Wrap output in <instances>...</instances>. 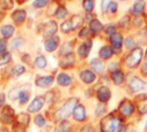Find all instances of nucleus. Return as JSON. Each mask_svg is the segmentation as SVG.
Masks as SVG:
<instances>
[{"mask_svg":"<svg viewBox=\"0 0 147 132\" xmlns=\"http://www.w3.org/2000/svg\"><path fill=\"white\" fill-rule=\"evenodd\" d=\"M101 132H122L124 129V122L122 116L113 112L106 116L100 123Z\"/></svg>","mask_w":147,"mask_h":132,"instance_id":"1","label":"nucleus"},{"mask_svg":"<svg viewBox=\"0 0 147 132\" xmlns=\"http://www.w3.org/2000/svg\"><path fill=\"white\" fill-rule=\"evenodd\" d=\"M78 106V99L77 98H70L65 103L55 112V118L56 119H65L68 116L74 114L75 108Z\"/></svg>","mask_w":147,"mask_h":132,"instance_id":"2","label":"nucleus"},{"mask_svg":"<svg viewBox=\"0 0 147 132\" xmlns=\"http://www.w3.org/2000/svg\"><path fill=\"white\" fill-rule=\"evenodd\" d=\"M142 56H144V49H142L141 47H136V48H133V49L126 55V57H125V61H124V62H125V65H126L127 68H131V69L137 68V67L140 64Z\"/></svg>","mask_w":147,"mask_h":132,"instance_id":"3","label":"nucleus"},{"mask_svg":"<svg viewBox=\"0 0 147 132\" xmlns=\"http://www.w3.org/2000/svg\"><path fill=\"white\" fill-rule=\"evenodd\" d=\"M127 87L131 91V93L144 92V91H147V81L142 80L137 76H132L127 81Z\"/></svg>","mask_w":147,"mask_h":132,"instance_id":"4","label":"nucleus"},{"mask_svg":"<svg viewBox=\"0 0 147 132\" xmlns=\"http://www.w3.org/2000/svg\"><path fill=\"white\" fill-rule=\"evenodd\" d=\"M118 112L121 114L122 117H130L134 112V104L131 100L124 99L121 101L118 106Z\"/></svg>","mask_w":147,"mask_h":132,"instance_id":"5","label":"nucleus"},{"mask_svg":"<svg viewBox=\"0 0 147 132\" xmlns=\"http://www.w3.org/2000/svg\"><path fill=\"white\" fill-rule=\"evenodd\" d=\"M29 122H30L29 115L25 112H21L16 117V123L14 124V130L16 132H25V129L29 125Z\"/></svg>","mask_w":147,"mask_h":132,"instance_id":"6","label":"nucleus"},{"mask_svg":"<svg viewBox=\"0 0 147 132\" xmlns=\"http://www.w3.org/2000/svg\"><path fill=\"white\" fill-rule=\"evenodd\" d=\"M0 119L3 124H9L13 123V121L15 119V112L13 110V108L10 106H5L1 109L0 112Z\"/></svg>","mask_w":147,"mask_h":132,"instance_id":"7","label":"nucleus"},{"mask_svg":"<svg viewBox=\"0 0 147 132\" xmlns=\"http://www.w3.org/2000/svg\"><path fill=\"white\" fill-rule=\"evenodd\" d=\"M96 98H98V100L100 102L106 103V102H108L110 100L111 92H110V90L107 86H100L98 88V91H96Z\"/></svg>","mask_w":147,"mask_h":132,"instance_id":"8","label":"nucleus"},{"mask_svg":"<svg viewBox=\"0 0 147 132\" xmlns=\"http://www.w3.org/2000/svg\"><path fill=\"white\" fill-rule=\"evenodd\" d=\"M44 103H45V98H44L42 95H38V96H36V98L33 99V101L29 104L28 110H29L30 112H37V111H39V110L42 108Z\"/></svg>","mask_w":147,"mask_h":132,"instance_id":"9","label":"nucleus"},{"mask_svg":"<svg viewBox=\"0 0 147 132\" xmlns=\"http://www.w3.org/2000/svg\"><path fill=\"white\" fill-rule=\"evenodd\" d=\"M59 44H60V38L57 36H53V37L45 40L44 46H45V49L47 52H53L59 47Z\"/></svg>","mask_w":147,"mask_h":132,"instance_id":"10","label":"nucleus"},{"mask_svg":"<svg viewBox=\"0 0 147 132\" xmlns=\"http://www.w3.org/2000/svg\"><path fill=\"white\" fill-rule=\"evenodd\" d=\"M57 31V24L55 21H49L45 24L44 26V31H42V34L45 37H53Z\"/></svg>","mask_w":147,"mask_h":132,"instance_id":"11","label":"nucleus"},{"mask_svg":"<svg viewBox=\"0 0 147 132\" xmlns=\"http://www.w3.org/2000/svg\"><path fill=\"white\" fill-rule=\"evenodd\" d=\"M110 42H111V46H113V49L114 52L118 53L121 52V48H122V45H123V37L122 34L119 33H115L113 36H110Z\"/></svg>","mask_w":147,"mask_h":132,"instance_id":"12","label":"nucleus"},{"mask_svg":"<svg viewBox=\"0 0 147 132\" xmlns=\"http://www.w3.org/2000/svg\"><path fill=\"white\" fill-rule=\"evenodd\" d=\"M53 81H54L53 76H39L34 80L36 85L39 87H49L53 84Z\"/></svg>","mask_w":147,"mask_h":132,"instance_id":"13","label":"nucleus"},{"mask_svg":"<svg viewBox=\"0 0 147 132\" xmlns=\"http://www.w3.org/2000/svg\"><path fill=\"white\" fill-rule=\"evenodd\" d=\"M91 48H92V41L91 40H87V41H84L79 47H78V55L83 59L87 57L90 52H91Z\"/></svg>","mask_w":147,"mask_h":132,"instance_id":"14","label":"nucleus"},{"mask_svg":"<svg viewBox=\"0 0 147 132\" xmlns=\"http://www.w3.org/2000/svg\"><path fill=\"white\" fill-rule=\"evenodd\" d=\"M79 78L85 84H92L95 80V73L93 71H91V70H83L79 73Z\"/></svg>","mask_w":147,"mask_h":132,"instance_id":"15","label":"nucleus"},{"mask_svg":"<svg viewBox=\"0 0 147 132\" xmlns=\"http://www.w3.org/2000/svg\"><path fill=\"white\" fill-rule=\"evenodd\" d=\"M75 63V55L74 53H69V54H65L61 60H60V65L62 68H70L72 67Z\"/></svg>","mask_w":147,"mask_h":132,"instance_id":"16","label":"nucleus"},{"mask_svg":"<svg viewBox=\"0 0 147 132\" xmlns=\"http://www.w3.org/2000/svg\"><path fill=\"white\" fill-rule=\"evenodd\" d=\"M91 68H92V70H93L94 72H96V73H102V72L105 71L106 65H105V62L101 61L100 59H93V60L91 61Z\"/></svg>","mask_w":147,"mask_h":132,"instance_id":"17","label":"nucleus"},{"mask_svg":"<svg viewBox=\"0 0 147 132\" xmlns=\"http://www.w3.org/2000/svg\"><path fill=\"white\" fill-rule=\"evenodd\" d=\"M113 55H114V49L110 46H107V45L102 46L100 48V51H99V56L102 60H109Z\"/></svg>","mask_w":147,"mask_h":132,"instance_id":"18","label":"nucleus"},{"mask_svg":"<svg viewBox=\"0 0 147 132\" xmlns=\"http://www.w3.org/2000/svg\"><path fill=\"white\" fill-rule=\"evenodd\" d=\"M110 78H111V80H113V83H114L115 85H122V84L124 83L125 76H124V73L118 69V70H116V71H114V72H110Z\"/></svg>","mask_w":147,"mask_h":132,"instance_id":"19","label":"nucleus"},{"mask_svg":"<svg viewBox=\"0 0 147 132\" xmlns=\"http://www.w3.org/2000/svg\"><path fill=\"white\" fill-rule=\"evenodd\" d=\"M86 117V111H85V107L82 104H78L75 110H74V118L78 122H83Z\"/></svg>","mask_w":147,"mask_h":132,"instance_id":"20","label":"nucleus"},{"mask_svg":"<svg viewBox=\"0 0 147 132\" xmlns=\"http://www.w3.org/2000/svg\"><path fill=\"white\" fill-rule=\"evenodd\" d=\"M11 16H13V20H14V22L16 24H22L24 22L25 17H26V13L23 9H17V10H15Z\"/></svg>","mask_w":147,"mask_h":132,"instance_id":"21","label":"nucleus"},{"mask_svg":"<svg viewBox=\"0 0 147 132\" xmlns=\"http://www.w3.org/2000/svg\"><path fill=\"white\" fill-rule=\"evenodd\" d=\"M56 81H57V84L61 85V86H69V85L71 84L72 79H71V77H70L69 75H67V73H64V72H61V73L57 75Z\"/></svg>","mask_w":147,"mask_h":132,"instance_id":"22","label":"nucleus"},{"mask_svg":"<svg viewBox=\"0 0 147 132\" xmlns=\"http://www.w3.org/2000/svg\"><path fill=\"white\" fill-rule=\"evenodd\" d=\"M69 23H70L71 30H76L77 28H79V26L84 23V18H83L80 15H74V16L69 20Z\"/></svg>","mask_w":147,"mask_h":132,"instance_id":"23","label":"nucleus"},{"mask_svg":"<svg viewBox=\"0 0 147 132\" xmlns=\"http://www.w3.org/2000/svg\"><path fill=\"white\" fill-rule=\"evenodd\" d=\"M137 108H138L139 114H141V115L147 114V96L139 98V100L137 102Z\"/></svg>","mask_w":147,"mask_h":132,"instance_id":"24","label":"nucleus"},{"mask_svg":"<svg viewBox=\"0 0 147 132\" xmlns=\"http://www.w3.org/2000/svg\"><path fill=\"white\" fill-rule=\"evenodd\" d=\"M145 7H146L145 0H136L132 7V11L134 14H141L145 10Z\"/></svg>","mask_w":147,"mask_h":132,"instance_id":"25","label":"nucleus"},{"mask_svg":"<svg viewBox=\"0 0 147 132\" xmlns=\"http://www.w3.org/2000/svg\"><path fill=\"white\" fill-rule=\"evenodd\" d=\"M90 30H91L92 33L98 34V33L102 30V23H101L100 21H98V20L91 21V23H90Z\"/></svg>","mask_w":147,"mask_h":132,"instance_id":"26","label":"nucleus"},{"mask_svg":"<svg viewBox=\"0 0 147 132\" xmlns=\"http://www.w3.org/2000/svg\"><path fill=\"white\" fill-rule=\"evenodd\" d=\"M1 33L3 34L5 38H10L14 34V26L10 24H5L1 28Z\"/></svg>","mask_w":147,"mask_h":132,"instance_id":"27","label":"nucleus"},{"mask_svg":"<svg viewBox=\"0 0 147 132\" xmlns=\"http://www.w3.org/2000/svg\"><path fill=\"white\" fill-rule=\"evenodd\" d=\"M34 63H36V65H37L38 68L42 69V68H45V67L47 65V60H46V57H45V56H42V55H39L38 57H36V61H34Z\"/></svg>","mask_w":147,"mask_h":132,"instance_id":"28","label":"nucleus"},{"mask_svg":"<svg viewBox=\"0 0 147 132\" xmlns=\"http://www.w3.org/2000/svg\"><path fill=\"white\" fill-rule=\"evenodd\" d=\"M24 39H22V38H16V39H14L11 42H10V48L11 49H17V48H20V47H22L23 45H24Z\"/></svg>","mask_w":147,"mask_h":132,"instance_id":"29","label":"nucleus"},{"mask_svg":"<svg viewBox=\"0 0 147 132\" xmlns=\"http://www.w3.org/2000/svg\"><path fill=\"white\" fill-rule=\"evenodd\" d=\"M94 5H95L94 0H83V8L86 11H92L94 8Z\"/></svg>","mask_w":147,"mask_h":132,"instance_id":"30","label":"nucleus"},{"mask_svg":"<svg viewBox=\"0 0 147 132\" xmlns=\"http://www.w3.org/2000/svg\"><path fill=\"white\" fill-rule=\"evenodd\" d=\"M10 59H11L10 53H8V52L1 53V55H0V65H3L6 63H8L10 61Z\"/></svg>","mask_w":147,"mask_h":132,"instance_id":"31","label":"nucleus"},{"mask_svg":"<svg viewBox=\"0 0 147 132\" xmlns=\"http://www.w3.org/2000/svg\"><path fill=\"white\" fill-rule=\"evenodd\" d=\"M71 124L68 121H63L59 126V132H70Z\"/></svg>","mask_w":147,"mask_h":132,"instance_id":"32","label":"nucleus"},{"mask_svg":"<svg viewBox=\"0 0 147 132\" xmlns=\"http://www.w3.org/2000/svg\"><path fill=\"white\" fill-rule=\"evenodd\" d=\"M123 44H124L125 48H127V49H133V48H136V47H134V40H133V38H131V37L125 38Z\"/></svg>","mask_w":147,"mask_h":132,"instance_id":"33","label":"nucleus"},{"mask_svg":"<svg viewBox=\"0 0 147 132\" xmlns=\"http://www.w3.org/2000/svg\"><path fill=\"white\" fill-rule=\"evenodd\" d=\"M24 71H25V68H24L22 64H17V65H15V67L13 68V73H14V76H21L22 73H24Z\"/></svg>","mask_w":147,"mask_h":132,"instance_id":"34","label":"nucleus"},{"mask_svg":"<svg viewBox=\"0 0 147 132\" xmlns=\"http://www.w3.org/2000/svg\"><path fill=\"white\" fill-rule=\"evenodd\" d=\"M21 92H22L21 87H16V88H13V90L9 92V98H10L11 100L18 99V96H20V93H21Z\"/></svg>","mask_w":147,"mask_h":132,"instance_id":"35","label":"nucleus"},{"mask_svg":"<svg viewBox=\"0 0 147 132\" xmlns=\"http://www.w3.org/2000/svg\"><path fill=\"white\" fill-rule=\"evenodd\" d=\"M29 96H30V93H29L28 91H22V92L20 93L18 100H20V102L23 104V103L28 102V100H29Z\"/></svg>","mask_w":147,"mask_h":132,"instance_id":"36","label":"nucleus"},{"mask_svg":"<svg viewBox=\"0 0 147 132\" xmlns=\"http://www.w3.org/2000/svg\"><path fill=\"white\" fill-rule=\"evenodd\" d=\"M34 123H36V125H37V126L42 127V126L45 125L46 121H45V118H44V116H42V115H37V116L34 117Z\"/></svg>","mask_w":147,"mask_h":132,"instance_id":"37","label":"nucleus"},{"mask_svg":"<svg viewBox=\"0 0 147 132\" xmlns=\"http://www.w3.org/2000/svg\"><path fill=\"white\" fill-rule=\"evenodd\" d=\"M48 1L49 0H34L33 3H32V6L34 8H42V7H45L48 3Z\"/></svg>","mask_w":147,"mask_h":132,"instance_id":"38","label":"nucleus"},{"mask_svg":"<svg viewBox=\"0 0 147 132\" xmlns=\"http://www.w3.org/2000/svg\"><path fill=\"white\" fill-rule=\"evenodd\" d=\"M59 8H60V7H57V5L54 2V3H52V5H51V7H48V9H47V14H48L49 16L55 15V14L57 13Z\"/></svg>","mask_w":147,"mask_h":132,"instance_id":"39","label":"nucleus"},{"mask_svg":"<svg viewBox=\"0 0 147 132\" xmlns=\"http://www.w3.org/2000/svg\"><path fill=\"white\" fill-rule=\"evenodd\" d=\"M67 14H68L67 8H65V7H63V6H61V7L59 8V10H57V13H56L55 15H56V17H57V18H63Z\"/></svg>","mask_w":147,"mask_h":132,"instance_id":"40","label":"nucleus"},{"mask_svg":"<svg viewBox=\"0 0 147 132\" xmlns=\"http://www.w3.org/2000/svg\"><path fill=\"white\" fill-rule=\"evenodd\" d=\"M61 30H62V32H64V33H68V32L72 31V30H71V26H70V23H69V20H68V21H64V22L61 24Z\"/></svg>","mask_w":147,"mask_h":132,"instance_id":"41","label":"nucleus"},{"mask_svg":"<svg viewBox=\"0 0 147 132\" xmlns=\"http://www.w3.org/2000/svg\"><path fill=\"white\" fill-rule=\"evenodd\" d=\"M111 2H113V0H102V2H101V11L106 13L109 9V6H110Z\"/></svg>","mask_w":147,"mask_h":132,"instance_id":"42","label":"nucleus"},{"mask_svg":"<svg viewBox=\"0 0 147 132\" xmlns=\"http://www.w3.org/2000/svg\"><path fill=\"white\" fill-rule=\"evenodd\" d=\"M90 32H91L90 29H87V28H83V29L79 31L78 36H79V38H87L88 34H90Z\"/></svg>","mask_w":147,"mask_h":132,"instance_id":"43","label":"nucleus"},{"mask_svg":"<svg viewBox=\"0 0 147 132\" xmlns=\"http://www.w3.org/2000/svg\"><path fill=\"white\" fill-rule=\"evenodd\" d=\"M105 111H106V106H105V103L100 102V103L98 104V108H96V115H98V116H101Z\"/></svg>","mask_w":147,"mask_h":132,"instance_id":"44","label":"nucleus"},{"mask_svg":"<svg viewBox=\"0 0 147 132\" xmlns=\"http://www.w3.org/2000/svg\"><path fill=\"white\" fill-rule=\"evenodd\" d=\"M106 33H107L108 36H113V34H115V33H116V28H115L114 25H109V26H107V28H106Z\"/></svg>","mask_w":147,"mask_h":132,"instance_id":"45","label":"nucleus"},{"mask_svg":"<svg viewBox=\"0 0 147 132\" xmlns=\"http://www.w3.org/2000/svg\"><path fill=\"white\" fill-rule=\"evenodd\" d=\"M141 72L147 76V53L145 55V60H144V63H142V67H141Z\"/></svg>","mask_w":147,"mask_h":132,"instance_id":"46","label":"nucleus"},{"mask_svg":"<svg viewBox=\"0 0 147 132\" xmlns=\"http://www.w3.org/2000/svg\"><path fill=\"white\" fill-rule=\"evenodd\" d=\"M7 48V42L5 39H0V53H5Z\"/></svg>","mask_w":147,"mask_h":132,"instance_id":"47","label":"nucleus"},{"mask_svg":"<svg viewBox=\"0 0 147 132\" xmlns=\"http://www.w3.org/2000/svg\"><path fill=\"white\" fill-rule=\"evenodd\" d=\"M80 132H95V131H94L93 126H91V125H85V126L80 130Z\"/></svg>","mask_w":147,"mask_h":132,"instance_id":"48","label":"nucleus"},{"mask_svg":"<svg viewBox=\"0 0 147 132\" xmlns=\"http://www.w3.org/2000/svg\"><path fill=\"white\" fill-rule=\"evenodd\" d=\"M117 7H118V6H117V3L113 1V2L110 3V6H109V9H108V10H109L110 13H115V11L117 10Z\"/></svg>","mask_w":147,"mask_h":132,"instance_id":"49","label":"nucleus"},{"mask_svg":"<svg viewBox=\"0 0 147 132\" xmlns=\"http://www.w3.org/2000/svg\"><path fill=\"white\" fill-rule=\"evenodd\" d=\"M3 102H5V94L3 93H0V107H2Z\"/></svg>","mask_w":147,"mask_h":132,"instance_id":"50","label":"nucleus"},{"mask_svg":"<svg viewBox=\"0 0 147 132\" xmlns=\"http://www.w3.org/2000/svg\"><path fill=\"white\" fill-rule=\"evenodd\" d=\"M6 8H11V3H9V2H8V3L6 5Z\"/></svg>","mask_w":147,"mask_h":132,"instance_id":"51","label":"nucleus"},{"mask_svg":"<svg viewBox=\"0 0 147 132\" xmlns=\"http://www.w3.org/2000/svg\"><path fill=\"white\" fill-rule=\"evenodd\" d=\"M0 132H9V131H7V130H1Z\"/></svg>","mask_w":147,"mask_h":132,"instance_id":"52","label":"nucleus"},{"mask_svg":"<svg viewBox=\"0 0 147 132\" xmlns=\"http://www.w3.org/2000/svg\"><path fill=\"white\" fill-rule=\"evenodd\" d=\"M146 131H147V121H146Z\"/></svg>","mask_w":147,"mask_h":132,"instance_id":"53","label":"nucleus"},{"mask_svg":"<svg viewBox=\"0 0 147 132\" xmlns=\"http://www.w3.org/2000/svg\"><path fill=\"white\" fill-rule=\"evenodd\" d=\"M121 1H125V0H121Z\"/></svg>","mask_w":147,"mask_h":132,"instance_id":"54","label":"nucleus"}]
</instances>
